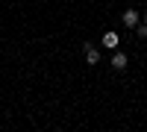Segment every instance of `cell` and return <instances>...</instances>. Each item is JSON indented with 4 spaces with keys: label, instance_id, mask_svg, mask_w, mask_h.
Instances as JSON below:
<instances>
[{
    "label": "cell",
    "instance_id": "6",
    "mask_svg": "<svg viewBox=\"0 0 147 132\" xmlns=\"http://www.w3.org/2000/svg\"><path fill=\"white\" fill-rule=\"evenodd\" d=\"M141 23H147V15H141Z\"/></svg>",
    "mask_w": 147,
    "mask_h": 132
},
{
    "label": "cell",
    "instance_id": "4",
    "mask_svg": "<svg viewBox=\"0 0 147 132\" xmlns=\"http://www.w3.org/2000/svg\"><path fill=\"white\" fill-rule=\"evenodd\" d=\"M127 53H121V50H115V56H112V68L115 70H127Z\"/></svg>",
    "mask_w": 147,
    "mask_h": 132
},
{
    "label": "cell",
    "instance_id": "3",
    "mask_svg": "<svg viewBox=\"0 0 147 132\" xmlns=\"http://www.w3.org/2000/svg\"><path fill=\"white\" fill-rule=\"evenodd\" d=\"M103 47H106V50H118V44H121V38H118V32H112V29H109L106 35H103V41H100Z\"/></svg>",
    "mask_w": 147,
    "mask_h": 132
},
{
    "label": "cell",
    "instance_id": "1",
    "mask_svg": "<svg viewBox=\"0 0 147 132\" xmlns=\"http://www.w3.org/2000/svg\"><path fill=\"white\" fill-rule=\"evenodd\" d=\"M82 50H85V65H100V50H97L91 41H85Z\"/></svg>",
    "mask_w": 147,
    "mask_h": 132
},
{
    "label": "cell",
    "instance_id": "5",
    "mask_svg": "<svg viewBox=\"0 0 147 132\" xmlns=\"http://www.w3.org/2000/svg\"><path fill=\"white\" fill-rule=\"evenodd\" d=\"M136 35H138V38H147V23H138V27H136Z\"/></svg>",
    "mask_w": 147,
    "mask_h": 132
},
{
    "label": "cell",
    "instance_id": "2",
    "mask_svg": "<svg viewBox=\"0 0 147 132\" xmlns=\"http://www.w3.org/2000/svg\"><path fill=\"white\" fill-rule=\"evenodd\" d=\"M138 23H141V15H138V12H136V9H124V27H132V29H136Z\"/></svg>",
    "mask_w": 147,
    "mask_h": 132
}]
</instances>
